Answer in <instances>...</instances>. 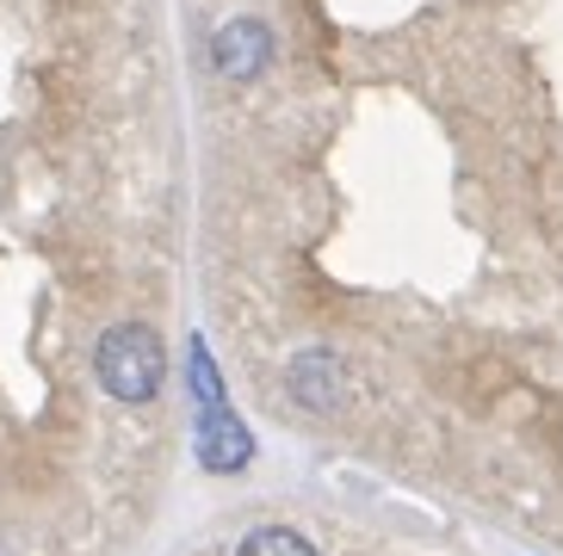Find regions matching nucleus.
I'll use <instances>...</instances> for the list:
<instances>
[{
  "mask_svg": "<svg viewBox=\"0 0 563 556\" xmlns=\"http://www.w3.org/2000/svg\"><path fill=\"white\" fill-rule=\"evenodd\" d=\"M93 377H100V390L112 396V402H131V409H143V402H155L167 383V353H162V334L143 322H118L100 334V346H93Z\"/></svg>",
  "mask_w": 563,
  "mask_h": 556,
  "instance_id": "f257e3e1",
  "label": "nucleus"
},
{
  "mask_svg": "<svg viewBox=\"0 0 563 556\" xmlns=\"http://www.w3.org/2000/svg\"><path fill=\"white\" fill-rule=\"evenodd\" d=\"M211 68L230 87L261 81L266 68H273V32H266V19H230V25L211 37Z\"/></svg>",
  "mask_w": 563,
  "mask_h": 556,
  "instance_id": "f03ea898",
  "label": "nucleus"
},
{
  "mask_svg": "<svg viewBox=\"0 0 563 556\" xmlns=\"http://www.w3.org/2000/svg\"><path fill=\"white\" fill-rule=\"evenodd\" d=\"M285 390H291L298 409L334 414L347 402V365H341V353H329V346H303L298 359L285 365Z\"/></svg>",
  "mask_w": 563,
  "mask_h": 556,
  "instance_id": "7ed1b4c3",
  "label": "nucleus"
},
{
  "mask_svg": "<svg viewBox=\"0 0 563 556\" xmlns=\"http://www.w3.org/2000/svg\"><path fill=\"white\" fill-rule=\"evenodd\" d=\"M249 458H254V440H249V426L230 414V402L199 409V464L205 470L230 476V470H242Z\"/></svg>",
  "mask_w": 563,
  "mask_h": 556,
  "instance_id": "20e7f679",
  "label": "nucleus"
},
{
  "mask_svg": "<svg viewBox=\"0 0 563 556\" xmlns=\"http://www.w3.org/2000/svg\"><path fill=\"white\" fill-rule=\"evenodd\" d=\"M235 556H316V544L303 532H291V525H254Z\"/></svg>",
  "mask_w": 563,
  "mask_h": 556,
  "instance_id": "39448f33",
  "label": "nucleus"
}]
</instances>
